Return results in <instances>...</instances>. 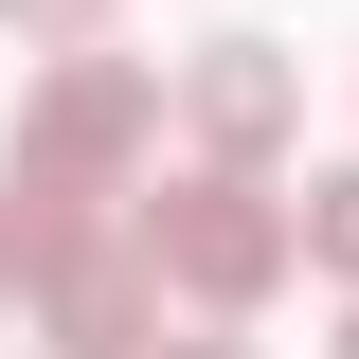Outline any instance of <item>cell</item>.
<instances>
[{
	"label": "cell",
	"mask_w": 359,
	"mask_h": 359,
	"mask_svg": "<svg viewBox=\"0 0 359 359\" xmlns=\"http://www.w3.org/2000/svg\"><path fill=\"white\" fill-rule=\"evenodd\" d=\"M341 359H359V306H341Z\"/></svg>",
	"instance_id": "obj_8"
},
{
	"label": "cell",
	"mask_w": 359,
	"mask_h": 359,
	"mask_svg": "<svg viewBox=\"0 0 359 359\" xmlns=\"http://www.w3.org/2000/svg\"><path fill=\"white\" fill-rule=\"evenodd\" d=\"M144 252H162V287H180V306L252 323L269 287L306 269V198H269L252 162H198V180H162V198H144Z\"/></svg>",
	"instance_id": "obj_2"
},
{
	"label": "cell",
	"mask_w": 359,
	"mask_h": 359,
	"mask_svg": "<svg viewBox=\"0 0 359 359\" xmlns=\"http://www.w3.org/2000/svg\"><path fill=\"white\" fill-rule=\"evenodd\" d=\"M144 144H162V72H144V54H54L36 90H18V144H0V252L36 269L54 233H90L108 216V180L144 162Z\"/></svg>",
	"instance_id": "obj_1"
},
{
	"label": "cell",
	"mask_w": 359,
	"mask_h": 359,
	"mask_svg": "<svg viewBox=\"0 0 359 359\" xmlns=\"http://www.w3.org/2000/svg\"><path fill=\"white\" fill-rule=\"evenodd\" d=\"M54 359H72V341H54Z\"/></svg>",
	"instance_id": "obj_10"
},
{
	"label": "cell",
	"mask_w": 359,
	"mask_h": 359,
	"mask_svg": "<svg viewBox=\"0 0 359 359\" xmlns=\"http://www.w3.org/2000/svg\"><path fill=\"white\" fill-rule=\"evenodd\" d=\"M18 306H36V341H72V359H144V341H162V252H144V216L126 233H108V216L54 233V252L18 269Z\"/></svg>",
	"instance_id": "obj_3"
},
{
	"label": "cell",
	"mask_w": 359,
	"mask_h": 359,
	"mask_svg": "<svg viewBox=\"0 0 359 359\" xmlns=\"http://www.w3.org/2000/svg\"><path fill=\"white\" fill-rule=\"evenodd\" d=\"M306 269H341V287H359V162L306 180Z\"/></svg>",
	"instance_id": "obj_5"
},
{
	"label": "cell",
	"mask_w": 359,
	"mask_h": 359,
	"mask_svg": "<svg viewBox=\"0 0 359 359\" xmlns=\"http://www.w3.org/2000/svg\"><path fill=\"white\" fill-rule=\"evenodd\" d=\"M0 36H36V54H90V36H108V0H0Z\"/></svg>",
	"instance_id": "obj_6"
},
{
	"label": "cell",
	"mask_w": 359,
	"mask_h": 359,
	"mask_svg": "<svg viewBox=\"0 0 359 359\" xmlns=\"http://www.w3.org/2000/svg\"><path fill=\"white\" fill-rule=\"evenodd\" d=\"M144 359H252V341H233V323L198 306V323H162V341H144Z\"/></svg>",
	"instance_id": "obj_7"
},
{
	"label": "cell",
	"mask_w": 359,
	"mask_h": 359,
	"mask_svg": "<svg viewBox=\"0 0 359 359\" xmlns=\"http://www.w3.org/2000/svg\"><path fill=\"white\" fill-rule=\"evenodd\" d=\"M0 287H18V252H0Z\"/></svg>",
	"instance_id": "obj_9"
},
{
	"label": "cell",
	"mask_w": 359,
	"mask_h": 359,
	"mask_svg": "<svg viewBox=\"0 0 359 359\" xmlns=\"http://www.w3.org/2000/svg\"><path fill=\"white\" fill-rule=\"evenodd\" d=\"M180 126H198V162H269V144L306 126V72H287V36H216L198 72H180Z\"/></svg>",
	"instance_id": "obj_4"
}]
</instances>
